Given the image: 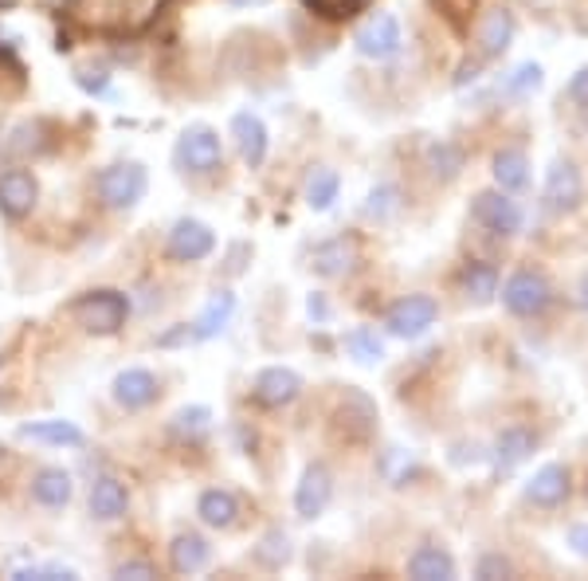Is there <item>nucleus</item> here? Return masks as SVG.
Segmentation results:
<instances>
[{
  "label": "nucleus",
  "instance_id": "obj_1",
  "mask_svg": "<svg viewBox=\"0 0 588 581\" xmlns=\"http://www.w3.org/2000/svg\"><path fill=\"white\" fill-rule=\"evenodd\" d=\"M126 315H130V299L122 291H87V295H78L71 303V318H75L87 335H98V338H110L118 335L122 326H126Z\"/></svg>",
  "mask_w": 588,
  "mask_h": 581
},
{
  "label": "nucleus",
  "instance_id": "obj_2",
  "mask_svg": "<svg viewBox=\"0 0 588 581\" xmlns=\"http://www.w3.org/2000/svg\"><path fill=\"white\" fill-rule=\"evenodd\" d=\"M95 189L102 205L114 208V213H126V208H134L137 201L146 197L149 173L142 161H114V166H107L98 173Z\"/></svg>",
  "mask_w": 588,
  "mask_h": 581
},
{
  "label": "nucleus",
  "instance_id": "obj_3",
  "mask_svg": "<svg viewBox=\"0 0 588 581\" xmlns=\"http://www.w3.org/2000/svg\"><path fill=\"white\" fill-rule=\"evenodd\" d=\"M377 401L365 389H345L338 409H333V433L345 444H369L377 436Z\"/></svg>",
  "mask_w": 588,
  "mask_h": 581
},
{
  "label": "nucleus",
  "instance_id": "obj_4",
  "mask_svg": "<svg viewBox=\"0 0 588 581\" xmlns=\"http://www.w3.org/2000/svg\"><path fill=\"white\" fill-rule=\"evenodd\" d=\"M173 161L176 169L205 178V173L220 169V161H224V142H220V134H216L212 126H188L185 134L176 138Z\"/></svg>",
  "mask_w": 588,
  "mask_h": 581
},
{
  "label": "nucleus",
  "instance_id": "obj_5",
  "mask_svg": "<svg viewBox=\"0 0 588 581\" xmlns=\"http://www.w3.org/2000/svg\"><path fill=\"white\" fill-rule=\"evenodd\" d=\"M502 303H506L510 315L538 318L546 315L549 303H553V287H549V279L541 276V271L522 267V271H514V276L502 283Z\"/></svg>",
  "mask_w": 588,
  "mask_h": 581
},
{
  "label": "nucleus",
  "instance_id": "obj_6",
  "mask_svg": "<svg viewBox=\"0 0 588 581\" xmlns=\"http://www.w3.org/2000/svg\"><path fill=\"white\" fill-rule=\"evenodd\" d=\"M470 220L479 228H487L490 237H518L522 225H526V213L510 193L502 189H487L479 197L470 201Z\"/></svg>",
  "mask_w": 588,
  "mask_h": 581
},
{
  "label": "nucleus",
  "instance_id": "obj_7",
  "mask_svg": "<svg viewBox=\"0 0 588 581\" xmlns=\"http://www.w3.org/2000/svg\"><path fill=\"white\" fill-rule=\"evenodd\" d=\"M436 318H440V306H436L431 295H404L389 306L384 326H389V335L396 338H420L436 326Z\"/></svg>",
  "mask_w": 588,
  "mask_h": 581
},
{
  "label": "nucleus",
  "instance_id": "obj_8",
  "mask_svg": "<svg viewBox=\"0 0 588 581\" xmlns=\"http://www.w3.org/2000/svg\"><path fill=\"white\" fill-rule=\"evenodd\" d=\"M541 197H546L549 213H573V208L585 201V181H580V169L573 166L568 158H558L549 166L546 173V189H541Z\"/></svg>",
  "mask_w": 588,
  "mask_h": 581
},
{
  "label": "nucleus",
  "instance_id": "obj_9",
  "mask_svg": "<svg viewBox=\"0 0 588 581\" xmlns=\"http://www.w3.org/2000/svg\"><path fill=\"white\" fill-rule=\"evenodd\" d=\"M212 247H216V232L205 225V220L185 217L169 228L166 252H169V259H176V264H196V259L212 256Z\"/></svg>",
  "mask_w": 588,
  "mask_h": 581
},
{
  "label": "nucleus",
  "instance_id": "obj_10",
  "mask_svg": "<svg viewBox=\"0 0 588 581\" xmlns=\"http://www.w3.org/2000/svg\"><path fill=\"white\" fill-rule=\"evenodd\" d=\"M353 44H357V51H362L365 60H392L404 44L401 24H396V16H389V12H377V16H369V21L357 28Z\"/></svg>",
  "mask_w": 588,
  "mask_h": 581
},
{
  "label": "nucleus",
  "instance_id": "obj_11",
  "mask_svg": "<svg viewBox=\"0 0 588 581\" xmlns=\"http://www.w3.org/2000/svg\"><path fill=\"white\" fill-rule=\"evenodd\" d=\"M39 201V181L32 178L28 169L9 166L0 169V213L9 220H24Z\"/></svg>",
  "mask_w": 588,
  "mask_h": 581
},
{
  "label": "nucleus",
  "instance_id": "obj_12",
  "mask_svg": "<svg viewBox=\"0 0 588 581\" xmlns=\"http://www.w3.org/2000/svg\"><path fill=\"white\" fill-rule=\"evenodd\" d=\"M298 394H303V377L286 365H267L252 382V397L264 409H286L291 401H298Z\"/></svg>",
  "mask_w": 588,
  "mask_h": 581
},
{
  "label": "nucleus",
  "instance_id": "obj_13",
  "mask_svg": "<svg viewBox=\"0 0 588 581\" xmlns=\"http://www.w3.org/2000/svg\"><path fill=\"white\" fill-rule=\"evenodd\" d=\"M330 499H333L330 468L326 463H310L303 472V480H298V487H294V515L298 519H318V515H326Z\"/></svg>",
  "mask_w": 588,
  "mask_h": 581
},
{
  "label": "nucleus",
  "instance_id": "obj_14",
  "mask_svg": "<svg viewBox=\"0 0 588 581\" xmlns=\"http://www.w3.org/2000/svg\"><path fill=\"white\" fill-rule=\"evenodd\" d=\"M110 397H114L122 409H130V413H137V409H149V404L157 401V377L149 374V370H122V374L114 377V385H110Z\"/></svg>",
  "mask_w": 588,
  "mask_h": 581
},
{
  "label": "nucleus",
  "instance_id": "obj_15",
  "mask_svg": "<svg viewBox=\"0 0 588 581\" xmlns=\"http://www.w3.org/2000/svg\"><path fill=\"white\" fill-rule=\"evenodd\" d=\"M568 492H573V483H568V468H561V463H546L526 483V499L534 507H561L568 499Z\"/></svg>",
  "mask_w": 588,
  "mask_h": 581
},
{
  "label": "nucleus",
  "instance_id": "obj_16",
  "mask_svg": "<svg viewBox=\"0 0 588 581\" xmlns=\"http://www.w3.org/2000/svg\"><path fill=\"white\" fill-rule=\"evenodd\" d=\"M232 138H235V149H240V158L247 161V166H264L267 158V126L259 114H252V110H240L232 119Z\"/></svg>",
  "mask_w": 588,
  "mask_h": 581
},
{
  "label": "nucleus",
  "instance_id": "obj_17",
  "mask_svg": "<svg viewBox=\"0 0 588 581\" xmlns=\"http://www.w3.org/2000/svg\"><path fill=\"white\" fill-rule=\"evenodd\" d=\"M353 264H357V247H353V240H345V237L322 240V244L314 247V256H310V267H314V271H318L322 279H342V276H350Z\"/></svg>",
  "mask_w": 588,
  "mask_h": 581
},
{
  "label": "nucleus",
  "instance_id": "obj_18",
  "mask_svg": "<svg viewBox=\"0 0 588 581\" xmlns=\"http://www.w3.org/2000/svg\"><path fill=\"white\" fill-rule=\"evenodd\" d=\"M212 561V546H208L205 534H196V531H185V534H176L173 542H169V566H173V573H200Z\"/></svg>",
  "mask_w": 588,
  "mask_h": 581
},
{
  "label": "nucleus",
  "instance_id": "obj_19",
  "mask_svg": "<svg viewBox=\"0 0 588 581\" xmlns=\"http://www.w3.org/2000/svg\"><path fill=\"white\" fill-rule=\"evenodd\" d=\"M48 126L44 122H20V126H12L9 134H4V142H0V158L4 161H32L39 158L44 149H48Z\"/></svg>",
  "mask_w": 588,
  "mask_h": 581
},
{
  "label": "nucleus",
  "instance_id": "obj_20",
  "mask_svg": "<svg viewBox=\"0 0 588 581\" xmlns=\"http://www.w3.org/2000/svg\"><path fill=\"white\" fill-rule=\"evenodd\" d=\"M534 448H538V436L529 433V428H522V424H510V428L499 433V440H494V468L510 472V468L526 463L534 456Z\"/></svg>",
  "mask_w": 588,
  "mask_h": 581
},
{
  "label": "nucleus",
  "instance_id": "obj_21",
  "mask_svg": "<svg viewBox=\"0 0 588 581\" xmlns=\"http://www.w3.org/2000/svg\"><path fill=\"white\" fill-rule=\"evenodd\" d=\"M408 578L416 581H451L455 578V558H451L443 546H431V542H424V546H416L408 558Z\"/></svg>",
  "mask_w": 588,
  "mask_h": 581
},
{
  "label": "nucleus",
  "instance_id": "obj_22",
  "mask_svg": "<svg viewBox=\"0 0 588 581\" xmlns=\"http://www.w3.org/2000/svg\"><path fill=\"white\" fill-rule=\"evenodd\" d=\"M130 507V492L126 483H118L114 475H102V480H95V487H90V515H95L98 522H114L122 519Z\"/></svg>",
  "mask_w": 588,
  "mask_h": 581
},
{
  "label": "nucleus",
  "instance_id": "obj_23",
  "mask_svg": "<svg viewBox=\"0 0 588 581\" xmlns=\"http://www.w3.org/2000/svg\"><path fill=\"white\" fill-rule=\"evenodd\" d=\"M71 495H75V483H71V475L63 472V468H44V472H36V480H32V499H36L39 507H48V511L68 507Z\"/></svg>",
  "mask_w": 588,
  "mask_h": 581
},
{
  "label": "nucleus",
  "instance_id": "obj_24",
  "mask_svg": "<svg viewBox=\"0 0 588 581\" xmlns=\"http://www.w3.org/2000/svg\"><path fill=\"white\" fill-rule=\"evenodd\" d=\"M196 515H200V522L212 526V531H228V526H235V519H240V499H235L232 492H224V487H212V492H205L196 499Z\"/></svg>",
  "mask_w": 588,
  "mask_h": 581
},
{
  "label": "nucleus",
  "instance_id": "obj_25",
  "mask_svg": "<svg viewBox=\"0 0 588 581\" xmlns=\"http://www.w3.org/2000/svg\"><path fill=\"white\" fill-rule=\"evenodd\" d=\"M232 315H235V295L232 291H216V295L205 303V311H200V318L193 323V338L196 342H208V338L224 335Z\"/></svg>",
  "mask_w": 588,
  "mask_h": 581
},
{
  "label": "nucleus",
  "instance_id": "obj_26",
  "mask_svg": "<svg viewBox=\"0 0 588 581\" xmlns=\"http://www.w3.org/2000/svg\"><path fill=\"white\" fill-rule=\"evenodd\" d=\"M463 166H467V154H463V146H455L448 138L428 142V149H424V169L436 181H455L463 173Z\"/></svg>",
  "mask_w": 588,
  "mask_h": 581
},
{
  "label": "nucleus",
  "instance_id": "obj_27",
  "mask_svg": "<svg viewBox=\"0 0 588 581\" xmlns=\"http://www.w3.org/2000/svg\"><path fill=\"white\" fill-rule=\"evenodd\" d=\"M490 173H494V185L502 193H522L529 185V158L526 149H499L494 161H490Z\"/></svg>",
  "mask_w": 588,
  "mask_h": 581
},
{
  "label": "nucleus",
  "instance_id": "obj_28",
  "mask_svg": "<svg viewBox=\"0 0 588 581\" xmlns=\"http://www.w3.org/2000/svg\"><path fill=\"white\" fill-rule=\"evenodd\" d=\"M460 291L470 299V303H490V299L499 295V267L482 264V259H470V264H463Z\"/></svg>",
  "mask_w": 588,
  "mask_h": 581
},
{
  "label": "nucleus",
  "instance_id": "obj_29",
  "mask_svg": "<svg viewBox=\"0 0 588 581\" xmlns=\"http://www.w3.org/2000/svg\"><path fill=\"white\" fill-rule=\"evenodd\" d=\"M514 40V12L506 9H490L482 12L479 21V48L482 56H502Z\"/></svg>",
  "mask_w": 588,
  "mask_h": 581
},
{
  "label": "nucleus",
  "instance_id": "obj_30",
  "mask_svg": "<svg viewBox=\"0 0 588 581\" xmlns=\"http://www.w3.org/2000/svg\"><path fill=\"white\" fill-rule=\"evenodd\" d=\"M169 433L181 444L205 440V436L212 433V409H208V404H185V409H176L173 421H169Z\"/></svg>",
  "mask_w": 588,
  "mask_h": 581
},
{
  "label": "nucleus",
  "instance_id": "obj_31",
  "mask_svg": "<svg viewBox=\"0 0 588 581\" xmlns=\"http://www.w3.org/2000/svg\"><path fill=\"white\" fill-rule=\"evenodd\" d=\"M20 436H28V440L39 444H51V448H78V444L87 440L83 428L71 421H32L20 428Z\"/></svg>",
  "mask_w": 588,
  "mask_h": 581
},
{
  "label": "nucleus",
  "instance_id": "obj_32",
  "mask_svg": "<svg viewBox=\"0 0 588 581\" xmlns=\"http://www.w3.org/2000/svg\"><path fill=\"white\" fill-rule=\"evenodd\" d=\"M342 346H345V354H350L357 365H381L384 362V342L377 338V330H369V326L350 330Z\"/></svg>",
  "mask_w": 588,
  "mask_h": 581
},
{
  "label": "nucleus",
  "instance_id": "obj_33",
  "mask_svg": "<svg viewBox=\"0 0 588 581\" xmlns=\"http://www.w3.org/2000/svg\"><path fill=\"white\" fill-rule=\"evenodd\" d=\"M342 193V178H338V169H314L310 181H306V205L314 213H326V208L338 201Z\"/></svg>",
  "mask_w": 588,
  "mask_h": 581
},
{
  "label": "nucleus",
  "instance_id": "obj_34",
  "mask_svg": "<svg viewBox=\"0 0 588 581\" xmlns=\"http://www.w3.org/2000/svg\"><path fill=\"white\" fill-rule=\"evenodd\" d=\"M401 208H404L401 189L392 185V181H381V185H372L369 201H365V217L377 220V225H384V220H392Z\"/></svg>",
  "mask_w": 588,
  "mask_h": 581
},
{
  "label": "nucleus",
  "instance_id": "obj_35",
  "mask_svg": "<svg viewBox=\"0 0 588 581\" xmlns=\"http://www.w3.org/2000/svg\"><path fill=\"white\" fill-rule=\"evenodd\" d=\"M286 561H291V538L286 531H267L255 546V566H264V570H283Z\"/></svg>",
  "mask_w": 588,
  "mask_h": 581
},
{
  "label": "nucleus",
  "instance_id": "obj_36",
  "mask_svg": "<svg viewBox=\"0 0 588 581\" xmlns=\"http://www.w3.org/2000/svg\"><path fill=\"white\" fill-rule=\"evenodd\" d=\"M541 83H546V71H541V63L526 60V63H518V68L510 71L506 80H502V90H506V95H534Z\"/></svg>",
  "mask_w": 588,
  "mask_h": 581
},
{
  "label": "nucleus",
  "instance_id": "obj_37",
  "mask_svg": "<svg viewBox=\"0 0 588 581\" xmlns=\"http://www.w3.org/2000/svg\"><path fill=\"white\" fill-rule=\"evenodd\" d=\"M475 578H482V581L514 578V561H510L506 554L490 550V554H482V558H479V566H475Z\"/></svg>",
  "mask_w": 588,
  "mask_h": 581
},
{
  "label": "nucleus",
  "instance_id": "obj_38",
  "mask_svg": "<svg viewBox=\"0 0 588 581\" xmlns=\"http://www.w3.org/2000/svg\"><path fill=\"white\" fill-rule=\"evenodd\" d=\"M114 578H122V581H149V578H157V566L154 561H146V558H130V561H118L114 566Z\"/></svg>",
  "mask_w": 588,
  "mask_h": 581
},
{
  "label": "nucleus",
  "instance_id": "obj_39",
  "mask_svg": "<svg viewBox=\"0 0 588 581\" xmlns=\"http://www.w3.org/2000/svg\"><path fill=\"white\" fill-rule=\"evenodd\" d=\"M306 4L322 16H353L350 9H357V0H306Z\"/></svg>",
  "mask_w": 588,
  "mask_h": 581
},
{
  "label": "nucleus",
  "instance_id": "obj_40",
  "mask_svg": "<svg viewBox=\"0 0 588 581\" xmlns=\"http://www.w3.org/2000/svg\"><path fill=\"white\" fill-rule=\"evenodd\" d=\"M565 95H568V102H577V107H585V110H588V68H580L577 75L568 80Z\"/></svg>",
  "mask_w": 588,
  "mask_h": 581
},
{
  "label": "nucleus",
  "instance_id": "obj_41",
  "mask_svg": "<svg viewBox=\"0 0 588 581\" xmlns=\"http://www.w3.org/2000/svg\"><path fill=\"white\" fill-rule=\"evenodd\" d=\"M565 542H568V550L577 554V558H588V526H585V522H577V526H568Z\"/></svg>",
  "mask_w": 588,
  "mask_h": 581
},
{
  "label": "nucleus",
  "instance_id": "obj_42",
  "mask_svg": "<svg viewBox=\"0 0 588 581\" xmlns=\"http://www.w3.org/2000/svg\"><path fill=\"white\" fill-rule=\"evenodd\" d=\"M181 342H196L193 338V326H176V330H169V335H161L157 338V346H181Z\"/></svg>",
  "mask_w": 588,
  "mask_h": 581
},
{
  "label": "nucleus",
  "instance_id": "obj_43",
  "mask_svg": "<svg viewBox=\"0 0 588 581\" xmlns=\"http://www.w3.org/2000/svg\"><path fill=\"white\" fill-rule=\"evenodd\" d=\"M306 311H310V318H318V323H326V318H330V306H326V299H322V295H310Z\"/></svg>",
  "mask_w": 588,
  "mask_h": 581
},
{
  "label": "nucleus",
  "instance_id": "obj_44",
  "mask_svg": "<svg viewBox=\"0 0 588 581\" xmlns=\"http://www.w3.org/2000/svg\"><path fill=\"white\" fill-rule=\"evenodd\" d=\"M580 303H585V311H588V276L580 279Z\"/></svg>",
  "mask_w": 588,
  "mask_h": 581
},
{
  "label": "nucleus",
  "instance_id": "obj_45",
  "mask_svg": "<svg viewBox=\"0 0 588 581\" xmlns=\"http://www.w3.org/2000/svg\"><path fill=\"white\" fill-rule=\"evenodd\" d=\"M235 4H264V0H235Z\"/></svg>",
  "mask_w": 588,
  "mask_h": 581
}]
</instances>
